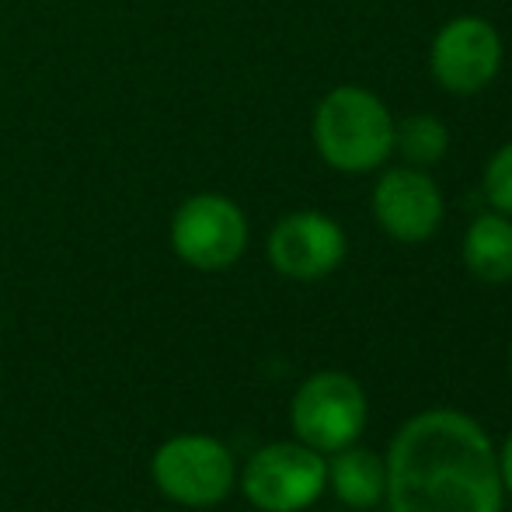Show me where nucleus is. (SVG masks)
Listing matches in <instances>:
<instances>
[{"instance_id": "7ed1b4c3", "label": "nucleus", "mask_w": 512, "mask_h": 512, "mask_svg": "<svg viewBox=\"0 0 512 512\" xmlns=\"http://www.w3.org/2000/svg\"><path fill=\"white\" fill-rule=\"evenodd\" d=\"M150 478L168 502L185 509L220 506L237 485V460L216 436L178 432L164 439L150 460Z\"/></svg>"}, {"instance_id": "0eeeda50", "label": "nucleus", "mask_w": 512, "mask_h": 512, "mask_svg": "<svg viewBox=\"0 0 512 512\" xmlns=\"http://www.w3.org/2000/svg\"><path fill=\"white\" fill-rule=\"evenodd\" d=\"M506 46L492 21L478 14L450 18L429 46V70L450 95H478L499 77Z\"/></svg>"}, {"instance_id": "f03ea898", "label": "nucleus", "mask_w": 512, "mask_h": 512, "mask_svg": "<svg viewBox=\"0 0 512 512\" xmlns=\"http://www.w3.org/2000/svg\"><path fill=\"white\" fill-rule=\"evenodd\" d=\"M310 140L328 168L370 175L394 154V115L370 88L338 84L317 102Z\"/></svg>"}, {"instance_id": "423d86ee", "label": "nucleus", "mask_w": 512, "mask_h": 512, "mask_svg": "<svg viewBox=\"0 0 512 512\" xmlns=\"http://www.w3.org/2000/svg\"><path fill=\"white\" fill-rule=\"evenodd\" d=\"M293 436L317 453H338L366 429V394L349 373L324 370L297 387L290 405Z\"/></svg>"}, {"instance_id": "1a4fd4ad", "label": "nucleus", "mask_w": 512, "mask_h": 512, "mask_svg": "<svg viewBox=\"0 0 512 512\" xmlns=\"http://www.w3.org/2000/svg\"><path fill=\"white\" fill-rule=\"evenodd\" d=\"M446 199L422 168H387L373 185V220L401 244H422L443 227Z\"/></svg>"}, {"instance_id": "ddd939ff", "label": "nucleus", "mask_w": 512, "mask_h": 512, "mask_svg": "<svg viewBox=\"0 0 512 512\" xmlns=\"http://www.w3.org/2000/svg\"><path fill=\"white\" fill-rule=\"evenodd\" d=\"M485 199L495 213L512 216V140L502 143L485 164Z\"/></svg>"}, {"instance_id": "6e6552de", "label": "nucleus", "mask_w": 512, "mask_h": 512, "mask_svg": "<svg viewBox=\"0 0 512 512\" xmlns=\"http://www.w3.org/2000/svg\"><path fill=\"white\" fill-rule=\"evenodd\" d=\"M265 251L279 276L297 279V283H317L345 262L349 237H345L342 223L331 220L328 213L297 209L272 227Z\"/></svg>"}, {"instance_id": "4468645a", "label": "nucleus", "mask_w": 512, "mask_h": 512, "mask_svg": "<svg viewBox=\"0 0 512 512\" xmlns=\"http://www.w3.org/2000/svg\"><path fill=\"white\" fill-rule=\"evenodd\" d=\"M499 474H502V488L512 495V432L506 436V446L499 453Z\"/></svg>"}, {"instance_id": "9b49d317", "label": "nucleus", "mask_w": 512, "mask_h": 512, "mask_svg": "<svg viewBox=\"0 0 512 512\" xmlns=\"http://www.w3.org/2000/svg\"><path fill=\"white\" fill-rule=\"evenodd\" d=\"M464 265L481 283L512 279V216L481 213L464 234Z\"/></svg>"}, {"instance_id": "f257e3e1", "label": "nucleus", "mask_w": 512, "mask_h": 512, "mask_svg": "<svg viewBox=\"0 0 512 512\" xmlns=\"http://www.w3.org/2000/svg\"><path fill=\"white\" fill-rule=\"evenodd\" d=\"M384 464L391 512H502L499 453L464 411L429 408L408 418Z\"/></svg>"}, {"instance_id": "39448f33", "label": "nucleus", "mask_w": 512, "mask_h": 512, "mask_svg": "<svg viewBox=\"0 0 512 512\" xmlns=\"http://www.w3.org/2000/svg\"><path fill=\"white\" fill-rule=\"evenodd\" d=\"M328 464L324 453L300 439L269 443L244 464L241 492L262 512H304L324 495Z\"/></svg>"}, {"instance_id": "9d476101", "label": "nucleus", "mask_w": 512, "mask_h": 512, "mask_svg": "<svg viewBox=\"0 0 512 512\" xmlns=\"http://www.w3.org/2000/svg\"><path fill=\"white\" fill-rule=\"evenodd\" d=\"M328 485L345 506L373 509L387 495V464L373 450H363V446L352 443L345 450L331 453Z\"/></svg>"}, {"instance_id": "20e7f679", "label": "nucleus", "mask_w": 512, "mask_h": 512, "mask_svg": "<svg viewBox=\"0 0 512 512\" xmlns=\"http://www.w3.org/2000/svg\"><path fill=\"white\" fill-rule=\"evenodd\" d=\"M248 237V216L223 192H196L171 213V251L196 272H223L237 265L248 251Z\"/></svg>"}, {"instance_id": "2eb2a0df", "label": "nucleus", "mask_w": 512, "mask_h": 512, "mask_svg": "<svg viewBox=\"0 0 512 512\" xmlns=\"http://www.w3.org/2000/svg\"><path fill=\"white\" fill-rule=\"evenodd\" d=\"M509 373H512V345H509Z\"/></svg>"}, {"instance_id": "f8f14e48", "label": "nucleus", "mask_w": 512, "mask_h": 512, "mask_svg": "<svg viewBox=\"0 0 512 512\" xmlns=\"http://www.w3.org/2000/svg\"><path fill=\"white\" fill-rule=\"evenodd\" d=\"M450 150V129L436 119V115H408V119H394V154H401L411 168H432L439 164Z\"/></svg>"}]
</instances>
